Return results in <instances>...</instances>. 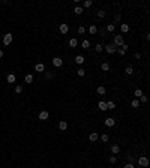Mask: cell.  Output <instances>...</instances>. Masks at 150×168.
<instances>
[{"mask_svg": "<svg viewBox=\"0 0 150 168\" xmlns=\"http://www.w3.org/2000/svg\"><path fill=\"white\" fill-rule=\"evenodd\" d=\"M113 44H114L117 48H119V47H122V45L125 44V39H123V36H122V35H117V36H114V39H113Z\"/></svg>", "mask_w": 150, "mask_h": 168, "instance_id": "cell-1", "label": "cell"}, {"mask_svg": "<svg viewBox=\"0 0 150 168\" xmlns=\"http://www.w3.org/2000/svg\"><path fill=\"white\" fill-rule=\"evenodd\" d=\"M116 50H117V47H116V45L114 44H107V45H105V51H107L108 53V54H114V53H116Z\"/></svg>", "mask_w": 150, "mask_h": 168, "instance_id": "cell-2", "label": "cell"}, {"mask_svg": "<svg viewBox=\"0 0 150 168\" xmlns=\"http://www.w3.org/2000/svg\"><path fill=\"white\" fill-rule=\"evenodd\" d=\"M138 164H140L141 167H144V168L149 167V158L147 156H140L138 158Z\"/></svg>", "mask_w": 150, "mask_h": 168, "instance_id": "cell-3", "label": "cell"}, {"mask_svg": "<svg viewBox=\"0 0 150 168\" xmlns=\"http://www.w3.org/2000/svg\"><path fill=\"white\" fill-rule=\"evenodd\" d=\"M12 39H14V36H12L11 33H6L5 36H3V45H6V47H8V45L12 42Z\"/></svg>", "mask_w": 150, "mask_h": 168, "instance_id": "cell-4", "label": "cell"}, {"mask_svg": "<svg viewBox=\"0 0 150 168\" xmlns=\"http://www.w3.org/2000/svg\"><path fill=\"white\" fill-rule=\"evenodd\" d=\"M116 125V120L113 117H108V119H105V126H108V128H113V126Z\"/></svg>", "mask_w": 150, "mask_h": 168, "instance_id": "cell-5", "label": "cell"}, {"mask_svg": "<svg viewBox=\"0 0 150 168\" xmlns=\"http://www.w3.org/2000/svg\"><path fill=\"white\" fill-rule=\"evenodd\" d=\"M53 65H54L56 68H60L63 65V60L60 59V57H54V59H53Z\"/></svg>", "mask_w": 150, "mask_h": 168, "instance_id": "cell-6", "label": "cell"}, {"mask_svg": "<svg viewBox=\"0 0 150 168\" xmlns=\"http://www.w3.org/2000/svg\"><path fill=\"white\" fill-rule=\"evenodd\" d=\"M59 30H60V33H68V32H69V26H68V24H60V27H59Z\"/></svg>", "mask_w": 150, "mask_h": 168, "instance_id": "cell-7", "label": "cell"}, {"mask_svg": "<svg viewBox=\"0 0 150 168\" xmlns=\"http://www.w3.org/2000/svg\"><path fill=\"white\" fill-rule=\"evenodd\" d=\"M98 138H99V134H98V132H92L90 135H89V140H90L92 143L98 141Z\"/></svg>", "mask_w": 150, "mask_h": 168, "instance_id": "cell-8", "label": "cell"}, {"mask_svg": "<svg viewBox=\"0 0 150 168\" xmlns=\"http://www.w3.org/2000/svg\"><path fill=\"white\" fill-rule=\"evenodd\" d=\"M84 62H86V59H84V56H81V54H78L75 57V63L77 65H83Z\"/></svg>", "mask_w": 150, "mask_h": 168, "instance_id": "cell-9", "label": "cell"}, {"mask_svg": "<svg viewBox=\"0 0 150 168\" xmlns=\"http://www.w3.org/2000/svg\"><path fill=\"white\" fill-rule=\"evenodd\" d=\"M48 117H50L48 111H41V113H39V120H47Z\"/></svg>", "mask_w": 150, "mask_h": 168, "instance_id": "cell-10", "label": "cell"}, {"mask_svg": "<svg viewBox=\"0 0 150 168\" xmlns=\"http://www.w3.org/2000/svg\"><path fill=\"white\" fill-rule=\"evenodd\" d=\"M15 80H17V77H15L14 74H9V75L6 77V81H8V83H9V84H12V83H15Z\"/></svg>", "mask_w": 150, "mask_h": 168, "instance_id": "cell-11", "label": "cell"}, {"mask_svg": "<svg viewBox=\"0 0 150 168\" xmlns=\"http://www.w3.org/2000/svg\"><path fill=\"white\" fill-rule=\"evenodd\" d=\"M35 71H36V72H44V71H45V66H44L42 63H36Z\"/></svg>", "mask_w": 150, "mask_h": 168, "instance_id": "cell-12", "label": "cell"}, {"mask_svg": "<svg viewBox=\"0 0 150 168\" xmlns=\"http://www.w3.org/2000/svg\"><path fill=\"white\" fill-rule=\"evenodd\" d=\"M120 32L122 33H128L129 32V24H120Z\"/></svg>", "mask_w": 150, "mask_h": 168, "instance_id": "cell-13", "label": "cell"}, {"mask_svg": "<svg viewBox=\"0 0 150 168\" xmlns=\"http://www.w3.org/2000/svg\"><path fill=\"white\" fill-rule=\"evenodd\" d=\"M98 108L101 110V111H107V102H104V101H101L99 104H98Z\"/></svg>", "mask_w": 150, "mask_h": 168, "instance_id": "cell-14", "label": "cell"}, {"mask_svg": "<svg viewBox=\"0 0 150 168\" xmlns=\"http://www.w3.org/2000/svg\"><path fill=\"white\" fill-rule=\"evenodd\" d=\"M77 45H78V39H77V38H71V39H69V47L75 48Z\"/></svg>", "mask_w": 150, "mask_h": 168, "instance_id": "cell-15", "label": "cell"}, {"mask_svg": "<svg viewBox=\"0 0 150 168\" xmlns=\"http://www.w3.org/2000/svg\"><path fill=\"white\" fill-rule=\"evenodd\" d=\"M101 69H102L104 72H108V71H110V63H108V62H104L102 65H101Z\"/></svg>", "mask_w": 150, "mask_h": 168, "instance_id": "cell-16", "label": "cell"}, {"mask_svg": "<svg viewBox=\"0 0 150 168\" xmlns=\"http://www.w3.org/2000/svg\"><path fill=\"white\" fill-rule=\"evenodd\" d=\"M24 80H26L27 84H32V83H33V75H32V74H27V75L24 77Z\"/></svg>", "mask_w": 150, "mask_h": 168, "instance_id": "cell-17", "label": "cell"}, {"mask_svg": "<svg viewBox=\"0 0 150 168\" xmlns=\"http://www.w3.org/2000/svg\"><path fill=\"white\" fill-rule=\"evenodd\" d=\"M59 129H60V131H66V129H68V123H66L65 120H62V122L59 123Z\"/></svg>", "mask_w": 150, "mask_h": 168, "instance_id": "cell-18", "label": "cell"}, {"mask_svg": "<svg viewBox=\"0 0 150 168\" xmlns=\"http://www.w3.org/2000/svg\"><path fill=\"white\" fill-rule=\"evenodd\" d=\"M111 152H113L114 155H117V153L120 152V146H119V144H113V146H111Z\"/></svg>", "mask_w": 150, "mask_h": 168, "instance_id": "cell-19", "label": "cell"}, {"mask_svg": "<svg viewBox=\"0 0 150 168\" xmlns=\"http://www.w3.org/2000/svg\"><path fill=\"white\" fill-rule=\"evenodd\" d=\"M44 77H45V80H51V78H54V72L47 71L45 74H44Z\"/></svg>", "mask_w": 150, "mask_h": 168, "instance_id": "cell-20", "label": "cell"}, {"mask_svg": "<svg viewBox=\"0 0 150 168\" xmlns=\"http://www.w3.org/2000/svg\"><path fill=\"white\" fill-rule=\"evenodd\" d=\"M89 32H90L92 35H96V33H98V27H96L95 24H92V26L89 27Z\"/></svg>", "mask_w": 150, "mask_h": 168, "instance_id": "cell-21", "label": "cell"}, {"mask_svg": "<svg viewBox=\"0 0 150 168\" xmlns=\"http://www.w3.org/2000/svg\"><path fill=\"white\" fill-rule=\"evenodd\" d=\"M143 95H144V93H143V90H141V89H137L135 92H134V96H135V98H138V99H140V98L143 96Z\"/></svg>", "mask_w": 150, "mask_h": 168, "instance_id": "cell-22", "label": "cell"}, {"mask_svg": "<svg viewBox=\"0 0 150 168\" xmlns=\"http://www.w3.org/2000/svg\"><path fill=\"white\" fill-rule=\"evenodd\" d=\"M96 92H98V95H105V92H107V89H105L104 86H99Z\"/></svg>", "mask_w": 150, "mask_h": 168, "instance_id": "cell-23", "label": "cell"}, {"mask_svg": "<svg viewBox=\"0 0 150 168\" xmlns=\"http://www.w3.org/2000/svg\"><path fill=\"white\" fill-rule=\"evenodd\" d=\"M131 107H132V108H138V107H140V101L138 99H134L131 102Z\"/></svg>", "mask_w": 150, "mask_h": 168, "instance_id": "cell-24", "label": "cell"}, {"mask_svg": "<svg viewBox=\"0 0 150 168\" xmlns=\"http://www.w3.org/2000/svg\"><path fill=\"white\" fill-rule=\"evenodd\" d=\"M113 108H116V104L113 101H108L107 102V110H113Z\"/></svg>", "mask_w": 150, "mask_h": 168, "instance_id": "cell-25", "label": "cell"}, {"mask_svg": "<svg viewBox=\"0 0 150 168\" xmlns=\"http://www.w3.org/2000/svg\"><path fill=\"white\" fill-rule=\"evenodd\" d=\"M81 47L84 48V50H87L89 47H90V42H89V41L86 39V41H83V42H81Z\"/></svg>", "mask_w": 150, "mask_h": 168, "instance_id": "cell-26", "label": "cell"}, {"mask_svg": "<svg viewBox=\"0 0 150 168\" xmlns=\"http://www.w3.org/2000/svg\"><path fill=\"white\" fill-rule=\"evenodd\" d=\"M114 30H116V26H114V24H108V26H107V32H110V33H113Z\"/></svg>", "mask_w": 150, "mask_h": 168, "instance_id": "cell-27", "label": "cell"}, {"mask_svg": "<svg viewBox=\"0 0 150 168\" xmlns=\"http://www.w3.org/2000/svg\"><path fill=\"white\" fill-rule=\"evenodd\" d=\"M77 75H78V77H84V75H86V71H84L83 68H80L78 71H77Z\"/></svg>", "mask_w": 150, "mask_h": 168, "instance_id": "cell-28", "label": "cell"}, {"mask_svg": "<svg viewBox=\"0 0 150 168\" xmlns=\"http://www.w3.org/2000/svg\"><path fill=\"white\" fill-rule=\"evenodd\" d=\"M102 50H104V47H102L101 44H96V45H95V51H96V53H101Z\"/></svg>", "mask_w": 150, "mask_h": 168, "instance_id": "cell-29", "label": "cell"}, {"mask_svg": "<svg viewBox=\"0 0 150 168\" xmlns=\"http://www.w3.org/2000/svg\"><path fill=\"white\" fill-rule=\"evenodd\" d=\"M74 12H75L77 15H80V14H83V12H84V9H83V8H80V6H77L75 9H74Z\"/></svg>", "mask_w": 150, "mask_h": 168, "instance_id": "cell-30", "label": "cell"}, {"mask_svg": "<svg viewBox=\"0 0 150 168\" xmlns=\"http://www.w3.org/2000/svg\"><path fill=\"white\" fill-rule=\"evenodd\" d=\"M101 140H102L104 143H107L108 140H110V137H108V135H107V134H102V135H101Z\"/></svg>", "mask_w": 150, "mask_h": 168, "instance_id": "cell-31", "label": "cell"}, {"mask_svg": "<svg viewBox=\"0 0 150 168\" xmlns=\"http://www.w3.org/2000/svg\"><path fill=\"white\" fill-rule=\"evenodd\" d=\"M116 51H117V54H119V56H125V54H126V51H125L123 48H117Z\"/></svg>", "mask_w": 150, "mask_h": 168, "instance_id": "cell-32", "label": "cell"}, {"mask_svg": "<svg viewBox=\"0 0 150 168\" xmlns=\"http://www.w3.org/2000/svg\"><path fill=\"white\" fill-rule=\"evenodd\" d=\"M125 72H126V74H128V75H132V74H134V69H132L131 66H128L126 69H125Z\"/></svg>", "mask_w": 150, "mask_h": 168, "instance_id": "cell-33", "label": "cell"}, {"mask_svg": "<svg viewBox=\"0 0 150 168\" xmlns=\"http://www.w3.org/2000/svg\"><path fill=\"white\" fill-rule=\"evenodd\" d=\"M78 33H80V35H84V33H86V27L80 26V27H78Z\"/></svg>", "mask_w": 150, "mask_h": 168, "instance_id": "cell-34", "label": "cell"}, {"mask_svg": "<svg viewBox=\"0 0 150 168\" xmlns=\"http://www.w3.org/2000/svg\"><path fill=\"white\" fill-rule=\"evenodd\" d=\"M114 21H116V23H120V21H122V15H120V14L114 15Z\"/></svg>", "mask_w": 150, "mask_h": 168, "instance_id": "cell-35", "label": "cell"}, {"mask_svg": "<svg viewBox=\"0 0 150 168\" xmlns=\"http://www.w3.org/2000/svg\"><path fill=\"white\" fill-rule=\"evenodd\" d=\"M92 5H93L92 0H86V2H84V8H90Z\"/></svg>", "mask_w": 150, "mask_h": 168, "instance_id": "cell-36", "label": "cell"}, {"mask_svg": "<svg viewBox=\"0 0 150 168\" xmlns=\"http://www.w3.org/2000/svg\"><path fill=\"white\" fill-rule=\"evenodd\" d=\"M98 17L99 18H105V12L104 11H98Z\"/></svg>", "mask_w": 150, "mask_h": 168, "instance_id": "cell-37", "label": "cell"}, {"mask_svg": "<svg viewBox=\"0 0 150 168\" xmlns=\"http://www.w3.org/2000/svg\"><path fill=\"white\" fill-rule=\"evenodd\" d=\"M15 92H17V93H21V92H23V86H17V87H15Z\"/></svg>", "mask_w": 150, "mask_h": 168, "instance_id": "cell-38", "label": "cell"}, {"mask_svg": "<svg viewBox=\"0 0 150 168\" xmlns=\"http://www.w3.org/2000/svg\"><path fill=\"white\" fill-rule=\"evenodd\" d=\"M140 99H141V102H143V104H146V102H147V96H146V95H143V96L140 98Z\"/></svg>", "mask_w": 150, "mask_h": 168, "instance_id": "cell-39", "label": "cell"}, {"mask_svg": "<svg viewBox=\"0 0 150 168\" xmlns=\"http://www.w3.org/2000/svg\"><path fill=\"white\" fill-rule=\"evenodd\" d=\"M110 162H111V164H116V162H117V158H116V156H111V158H110Z\"/></svg>", "mask_w": 150, "mask_h": 168, "instance_id": "cell-40", "label": "cell"}, {"mask_svg": "<svg viewBox=\"0 0 150 168\" xmlns=\"http://www.w3.org/2000/svg\"><path fill=\"white\" fill-rule=\"evenodd\" d=\"M122 48H123L125 51H128V50H129V45H126V44H123V45H122Z\"/></svg>", "mask_w": 150, "mask_h": 168, "instance_id": "cell-41", "label": "cell"}, {"mask_svg": "<svg viewBox=\"0 0 150 168\" xmlns=\"http://www.w3.org/2000/svg\"><path fill=\"white\" fill-rule=\"evenodd\" d=\"M134 57H135V59H141V54H140V53H135Z\"/></svg>", "mask_w": 150, "mask_h": 168, "instance_id": "cell-42", "label": "cell"}, {"mask_svg": "<svg viewBox=\"0 0 150 168\" xmlns=\"http://www.w3.org/2000/svg\"><path fill=\"white\" fill-rule=\"evenodd\" d=\"M125 168H134V165H132V164H126V165H125Z\"/></svg>", "mask_w": 150, "mask_h": 168, "instance_id": "cell-43", "label": "cell"}, {"mask_svg": "<svg viewBox=\"0 0 150 168\" xmlns=\"http://www.w3.org/2000/svg\"><path fill=\"white\" fill-rule=\"evenodd\" d=\"M2 57H3V51L0 50V59H2Z\"/></svg>", "mask_w": 150, "mask_h": 168, "instance_id": "cell-44", "label": "cell"}]
</instances>
